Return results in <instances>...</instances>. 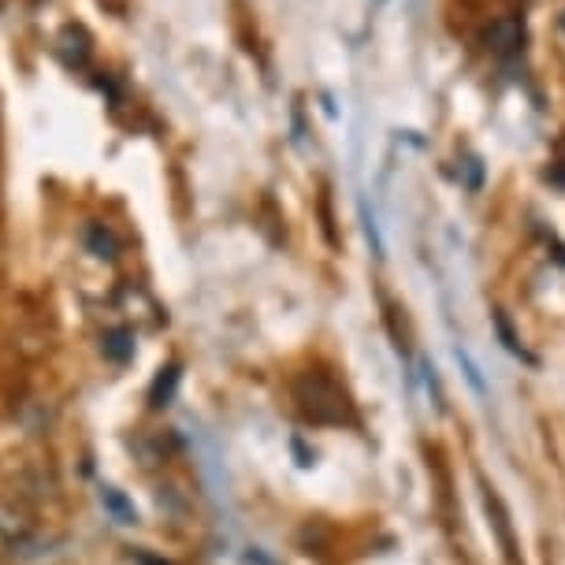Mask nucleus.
<instances>
[{"mask_svg":"<svg viewBox=\"0 0 565 565\" xmlns=\"http://www.w3.org/2000/svg\"><path fill=\"white\" fill-rule=\"evenodd\" d=\"M562 30H565V15H562Z\"/></svg>","mask_w":565,"mask_h":565,"instance_id":"1a4fd4ad","label":"nucleus"},{"mask_svg":"<svg viewBox=\"0 0 565 565\" xmlns=\"http://www.w3.org/2000/svg\"><path fill=\"white\" fill-rule=\"evenodd\" d=\"M138 565H171V562L157 558V554H138Z\"/></svg>","mask_w":565,"mask_h":565,"instance_id":"6e6552de","label":"nucleus"},{"mask_svg":"<svg viewBox=\"0 0 565 565\" xmlns=\"http://www.w3.org/2000/svg\"><path fill=\"white\" fill-rule=\"evenodd\" d=\"M179 380H183V365H179V361H171V365L160 369L153 383H149V409H168L171 402H175Z\"/></svg>","mask_w":565,"mask_h":565,"instance_id":"20e7f679","label":"nucleus"},{"mask_svg":"<svg viewBox=\"0 0 565 565\" xmlns=\"http://www.w3.org/2000/svg\"><path fill=\"white\" fill-rule=\"evenodd\" d=\"M83 246L89 257L105 260V265H113V260L119 257V238L113 235V227L100 224V220H89V224L83 227Z\"/></svg>","mask_w":565,"mask_h":565,"instance_id":"7ed1b4c3","label":"nucleus"},{"mask_svg":"<svg viewBox=\"0 0 565 565\" xmlns=\"http://www.w3.org/2000/svg\"><path fill=\"white\" fill-rule=\"evenodd\" d=\"M290 391H295L298 409L306 413V420H312V424H350L353 420L350 395L328 376V372H301Z\"/></svg>","mask_w":565,"mask_h":565,"instance_id":"f257e3e1","label":"nucleus"},{"mask_svg":"<svg viewBox=\"0 0 565 565\" xmlns=\"http://www.w3.org/2000/svg\"><path fill=\"white\" fill-rule=\"evenodd\" d=\"M458 361H461V365H466V376H469V383H472V387H477V391H480V395H483V380H480V372H477V365H472V358H469V353H466V350H458Z\"/></svg>","mask_w":565,"mask_h":565,"instance_id":"0eeeda50","label":"nucleus"},{"mask_svg":"<svg viewBox=\"0 0 565 565\" xmlns=\"http://www.w3.org/2000/svg\"><path fill=\"white\" fill-rule=\"evenodd\" d=\"M100 353H105V361H113V365H127L130 358H135V331L130 328H113L100 335Z\"/></svg>","mask_w":565,"mask_h":565,"instance_id":"423d86ee","label":"nucleus"},{"mask_svg":"<svg viewBox=\"0 0 565 565\" xmlns=\"http://www.w3.org/2000/svg\"><path fill=\"white\" fill-rule=\"evenodd\" d=\"M480 42H483V49H488L491 56H499V60L513 56V53L521 49V42H524L521 19H518V15H499V19H491V23L483 26Z\"/></svg>","mask_w":565,"mask_h":565,"instance_id":"f03ea898","label":"nucleus"},{"mask_svg":"<svg viewBox=\"0 0 565 565\" xmlns=\"http://www.w3.org/2000/svg\"><path fill=\"white\" fill-rule=\"evenodd\" d=\"M97 499H100V510H105L116 524H124V529H135V524H138L135 502H130L119 488H113V483H105V488L97 491Z\"/></svg>","mask_w":565,"mask_h":565,"instance_id":"39448f33","label":"nucleus"}]
</instances>
